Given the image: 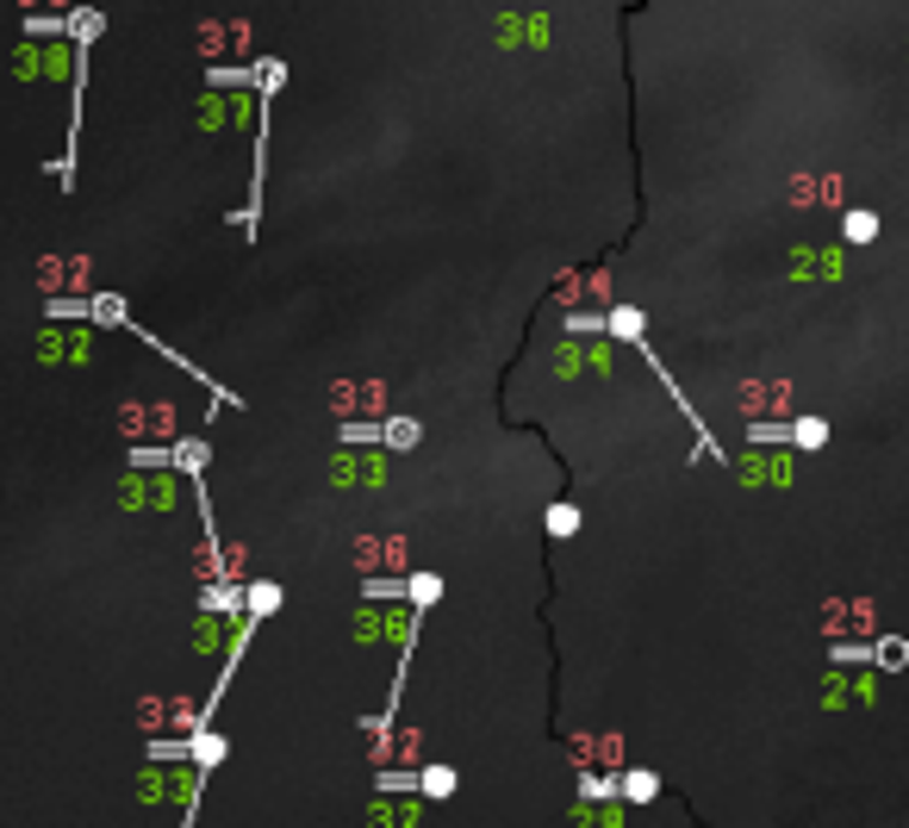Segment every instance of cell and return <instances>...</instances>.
<instances>
[{"label":"cell","instance_id":"5b68a950","mask_svg":"<svg viewBox=\"0 0 909 828\" xmlns=\"http://www.w3.org/2000/svg\"><path fill=\"white\" fill-rule=\"evenodd\" d=\"M406 560H411V548H406V536H355L349 542V567L355 574H406Z\"/></svg>","mask_w":909,"mask_h":828},{"label":"cell","instance_id":"f1b7e54d","mask_svg":"<svg viewBox=\"0 0 909 828\" xmlns=\"http://www.w3.org/2000/svg\"><path fill=\"white\" fill-rule=\"evenodd\" d=\"M611 330H617V337H641V318H636V311H617V318H611Z\"/></svg>","mask_w":909,"mask_h":828},{"label":"cell","instance_id":"3957f363","mask_svg":"<svg viewBox=\"0 0 909 828\" xmlns=\"http://www.w3.org/2000/svg\"><path fill=\"white\" fill-rule=\"evenodd\" d=\"M736 405L748 411V424L754 430L785 424V411H792V381H741Z\"/></svg>","mask_w":909,"mask_h":828},{"label":"cell","instance_id":"ac0fdd59","mask_svg":"<svg viewBox=\"0 0 909 828\" xmlns=\"http://www.w3.org/2000/svg\"><path fill=\"white\" fill-rule=\"evenodd\" d=\"M792 200L797 206H829V200H841V174H797Z\"/></svg>","mask_w":909,"mask_h":828},{"label":"cell","instance_id":"44dd1931","mask_svg":"<svg viewBox=\"0 0 909 828\" xmlns=\"http://www.w3.org/2000/svg\"><path fill=\"white\" fill-rule=\"evenodd\" d=\"M897 667H909V642L904 636H878L872 642V673H897Z\"/></svg>","mask_w":909,"mask_h":828},{"label":"cell","instance_id":"4fadbf2b","mask_svg":"<svg viewBox=\"0 0 909 828\" xmlns=\"http://www.w3.org/2000/svg\"><path fill=\"white\" fill-rule=\"evenodd\" d=\"M250 118V94H206L200 100V132H225Z\"/></svg>","mask_w":909,"mask_h":828},{"label":"cell","instance_id":"603a6c76","mask_svg":"<svg viewBox=\"0 0 909 828\" xmlns=\"http://www.w3.org/2000/svg\"><path fill=\"white\" fill-rule=\"evenodd\" d=\"M741 480H754V486L773 480V486H779V480H792V462H760V455H754V462L741 467Z\"/></svg>","mask_w":909,"mask_h":828},{"label":"cell","instance_id":"30bf717a","mask_svg":"<svg viewBox=\"0 0 909 828\" xmlns=\"http://www.w3.org/2000/svg\"><path fill=\"white\" fill-rule=\"evenodd\" d=\"M355 642H393V648H406L411 642V611H362L355 616Z\"/></svg>","mask_w":909,"mask_h":828},{"label":"cell","instance_id":"8992f818","mask_svg":"<svg viewBox=\"0 0 909 828\" xmlns=\"http://www.w3.org/2000/svg\"><path fill=\"white\" fill-rule=\"evenodd\" d=\"M137 716H144V729H150V735H188V729H200V704L188 692L144 697V704H137Z\"/></svg>","mask_w":909,"mask_h":828},{"label":"cell","instance_id":"7c38bea8","mask_svg":"<svg viewBox=\"0 0 909 828\" xmlns=\"http://www.w3.org/2000/svg\"><path fill=\"white\" fill-rule=\"evenodd\" d=\"M38 287H44V293H76V287H88V262H81V256H44V262H38Z\"/></svg>","mask_w":909,"mask_h":828},{"label":"cell","instance_id":"d4e9b609","mask_svg":"<svg viewBox=\"0 0 909 828\" xmlns=\"http://www.w3.org/2000/svg\"><path fill=\"white\" fill-rule=\"evenodd\" d=\"M573 828H623V809H580Z\"/></svg>","mask_w":909,"mask_h":828},{"label":"cell","instance_id":"d6986e66","mask_svg":"<svg viewBox=\"0 0 909 828\" xmlns=\"http://www.w3.org/2000/svg\"><path fill=\"white\" fill-rule=\"evenodd\" d=\"M499 44H548V20H536V13H504Z\"/></svg>","mask_w":909,"mask_h":828},{"label":"cell","instance_id":"e0dca14e","mask_svg":"<svg viewBox=\"0 0 909 828\" xmlns=\"http://www.w3.org/2000/svg\"><path fill=\"white\" fill-rule=\"evenodd\" d=\"M829 623H822V629H829V636H848V629H860V636H872V604L866 598H853V604H829Z\"/></svg>","mask_w":909,"mask_h":828},{"label":"cell","instance_id":"f546056e","mask_svg":"<svg viewBox=\"0 0 909 828\" xmlns=\"http://www.w3.org/2000/svg\"><path fill=\"white\" fill-rule=\"evenodd\" d=\"M250 611H274V586H255V592H250Z\"/></svg>","mask_w":909,"mask_h":828},{"label":"cell","instance_id":"ffe728a7","mask_svg":"<svg viewBox=\"0 0 909 828\" xmlns=\"http://www.w3.org/2000/svg\"><path fill=\"white\" fill-rule=\"evenodd\" d=\"M174 424V411L169 405H125V430H132V436H144V430H169Z\"/></svg>","mask_w":909,"mask_h":828},{"label":"cell","instance_id":"6da1fadb","mask_svg":"<svg viewBox=\"0 0 909 828\" xmlns=\"http://www.w3.org/2000/svg\"><path fill=\"white\" fill-rule=\"evenodd\" d=\"M330 411L343 418V430H368L387 418V381H337L330 386Z\"/></svg>","mask_w":909,"mask_h":828},{"label":"cell","instance_id":"277c9868","mask_svg":"<svg viewBox=\"0 0 909 828\" xmlns=\"http://www.w3.org/2000/svg\"><path fill=\"white\" fill-rule=\"evenodd\" d=\"M194 791H200V767H174V760L144 767V779H137V797L144 804H188Z\"/></svg>","mask_w":909,"mask_h":828},{"label":"cell","instance_id":"9a60e30c","mask_svg":"<svg viewBox=\"0 0 909 828\" xmlns=\"http://www.w3.org/2000/svg\"><path fill=\"white\" fill-rule=\"evenodd\" d=\"M573 760L592 779V767H623V748H617V735H573Z\"/></svg>","mask_w":909,"mask_h":828},{"label":"cell","instance_id":"484cf974","mask_svg":"<svg viewBox=\"0 0 909 828\" xmlns=\"http://www.w3.org/2000/svg\"><path fill=\"white\" fill-rule=\"evenodd\" d=\"M878 237V218L872 213H848V243H872Z\"/></svg>","mask_w":909,"mask_h":828},{"label":"cell","instance_id":"5bb4252c","mask_svg":"<svg viewBox=\"0 0 909 828\" xmlns=\"http://www.w3.org/2000/svg\"><path fill=\"white\" fill-rule=\"evenodd\" d=\"M200 574L206 579H243V548L237 542H218V536H206V548H200Z\"/></svg>","mask_w":909,"mask_h":828},{"label":"cell","instance_id":"cb8c5ba5","mask_svg":"<svg viewBox=\"0 0 909 828\" xmlns=\"http://www.w3.org/2000/svg\"><path fill=\"white\" fill-rule=\"evenodd\" d=\"M792 443H797V449H822V443H829V424H822V418H797V424H792Z\"/></svg>","mask_w":909,"mask_h":828},{"label":"cell","instance_id":"52a82bcc","mask_svg":"<svg viewBox=\"0 0 909 828\" xmlns=\"http://www.w3.org/2000/svg\"><path fill=\"white\" fill-rule=\"evenodd\" d=\"M194 44H200V57H206V63L250 57V25H237V20H206V25L194 32Z\"/></svg>","mask_w":909,"mask_h":828},{"label":"cell","instance_id":"83f0119b","mask_svg":"<svg viewBox=\"0 0 909 828\" xmlns=\"http://www.w3.org/2000/svg\"><path fill=\"white\" fill-rule=\"evenodd\" d=\"M623 791H629V797H655V772H629Z\"/></svg>","mask_w":909,"mask_h":828},{"label":"cell","instance_id":"7a4b0ae2","mask_svg":"<svg viewBox=\"0 0 909 828\" xmlns=\"http://www.w3.org/2000/svg\"><path fill=\"white\" fill-rule=\"evenodd\" d=\"M118 504L125 511H181V474H169V467H150V474H125L118 480Z\"/></svg>","mask_w":909,"mask_h":828},{"label":"cell","instance_id":"ba28073f","mask_svg":"<svg viewBox=\"0 0 909 828\" xmlns=\"http://www.w3.org/2000/svg\"><path fill=\"white\" fill-rule=\"evenodd\" d=\"M88 355H94V337L81 325H44L38 362H88Z\"/></svg>","mask_w":909,"mask_h":828},{"label":"cell","instance_id":"9c48e42d","mask_svg":"<svg viewBox=\"0 0 909 828\" xmlns=\"http://www.w3.org/2000/svg\"><path fill=\"white\" fill-rule=\"evenodd\" d=\"M424 753V735L418 729H374V760H380V779L387 772H406V760Z\"/></svg>","mask_w":909,"mask_h":828},{"label":"cell","instance_id":"4316f807","mask_svg":"<svg viewBox=\"0 0 909 828\" xmlns=\"http://www.w3.org/2000/svg\"><path fill=\"white\" fill-rule=\"evenodd\" d=\"M387 443H393V449H411V443H418V424H411V418H399V424H387Z\"/></svg>","mask_w":909,"mask_h":828},{"label":"cell","instance_id":"7402d4cb","mask_svg":"<svg viewBox=\"0 0 909 828\" xmlns=\"http://www.w3.org/2000/svg\"><path fill=\"white\" fill-rule=\"evenodd\" d=\"M231 629H243V623H231V616L206 611V616H200V629H194V642H200V648H206V655H218V648H225V636H231Z\"/></svg>","mask_w":909,"mask_h":828},{"label":"cell","instance_id":"8fae6325","mask_svg":"<svg viewBox=\"0 0 909 828\" xmlns=\"http://www.w3.org/2000/svg\"><path fill=\"white\" fill-rule=\"evenodd\" d=\"M387 455H337L330 462V480L337 486H387Z\"/></svg>","mask_w":909,"mask_h":828},{"label":"cell","instance_id":"2e32d148","mask_svg":"<svg viewBox=\"0 0 909 828\" xmlns=\"http://www.w3.org/2000/svg\"><path fill=\"white\" fill-rule=\"evenodd\" d=\"M555 299H561V306H580V299L604 306V299H611V274H567L561 287H555Z\"/></svg>","mask_w":909,"mask_h":828}]
</instances>
